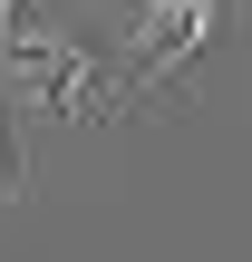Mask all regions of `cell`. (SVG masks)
I'll list each match as a JSON object with an SVG mask.
<instances>
[{
  "instance_id": "obj_1",
  "label": "cell",
  "mask_w": 252,
  "mask_h": 262,
  "mask_svg": "<svg viewBox=\"0 0 252 262\" xmlns=\"http://www.w3.org/2000/svg\"><path fill=\"white\" fill-rule=\"evenodd\" d=\"M0 97H10L29 126H68V136L136 117V88L107 68L97 39H78V29H58V19H29V10H19V29L0 39Z\"/></svg>"
},
{
  "instance_id": "obj_3",
  "label": "cell",
  "mask_w": 252,
  "mask_h": 262,
  "mask_svg": "<svg viewBox=\"0 0 252 262\" xmlns=\"http://www.w3.org/2000/svg\"><path fill=\"white\" fill-rule=\"evenodd\" d=\"M29 185V156H19V136H10V107H0V204Z\"/></svg>"
},
{
  "instance_id": "obj_2",
  "label": "cell",
  "mask_w": 252,
  "mask_h": 262,
  "mask_svg": "<svg viewBox=\"0 0 252 262\" xmlns=\"http://www.w3.org/2000/svg\"><path fill=\"white\" fill-rule=\"evenodd\" d=\"M223 10H233V0H126V10L97 29V49H107V68L136 88V107H155V97L214 49Z\"/></svg>"
}]
</instances>
